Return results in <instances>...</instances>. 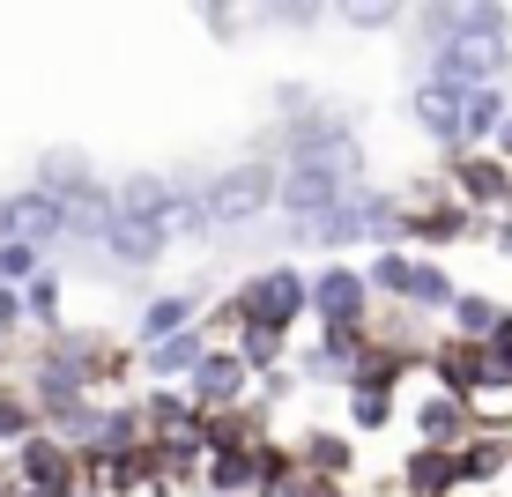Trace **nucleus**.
I'll return each instance as SVG.
<instances>
[{
    "mask_svg": "<svg viewBox=\"0 0 512 497\" xmlns=\"http://www.w3.org/2000/svg\"><path fill=\"white\" fill-rule=\"evenodd\" d=\"M245 327H275V334H297L312 319V268H297V260H268V268L238 275L231 282Z\"/></svg>",
    "mask_w": 512,
    "mask_h": 497,
    "instance_id": "nucleus-1",
    "label": "nucleus"
},
{
    "mask_svg": "<svg viewBox=\"0 0 512 497\" xmlns=\"http://www.w3.org/2000/svg\"><path fill=\"white\" fill-rule=\"evenodd\" d=\"M275 186H282V156H238L231 171L201 179V193H208V216H216L223 238H238L245 223L275 216Z\"/></svg>",
    "mask_w": 512,
    "mask_h": 497,
    "instance_id": "nucleus-2",
    "label": "nucleus"
},
{
    "mask_svg": "<svg viewBox=\"0 0 512 497\" xmlns=\"http://www.w3.org/2000/svg\"><path fill=\"white\" fill-rule=\"evenodd\" d=\"M312 319H320V327H372L379 297H372L364 260H320V268H312Z\"/></svg>",
    "mask_w": 512,
    "mask_h": 497,
    "instance_id": "nucleus-3",
    "label": "nucleus"
},
{
    "mask_svg": "<svg viewBox=\"0 0 512 497\" xmlns=\"http://www.w3.org/2000/svg\"><path fill=\"white\" fill-rule=\"evenodd\" d=\"M282 438H290L297 468H305L312 483H342V490H357V475H364V446L342 431V423H297V431H282Z\"/></svg>",
    "mask_w": 512,
    "mask_h": 497,
    "instance_id": "nucleus-4",
    "label": "nucleus"
},
{
    "mask_svg": "<svg viewBox=\"0 0 512 497\" xmlns=\"http://www.w3.org/2000/svg\"><path fill=\"white\" fill-rule=\"evenodd\" d=\"M208 297H216V282H179V290H149V297H141V312H134V334H127V342H134V349H156V342H171V334L201 327Z\"/></svg>",
    "mask_w": 512,
    "mask_h": 497,
    "instance_id": "nucleus-5",
    "label": "nucleus"
},
{
    "mask_svg": "<svg viewBox=\"0 0 512 497\" xmlns=\"http://www.w3.org/2000/svg\"><path fill=\"white\" fill-rule=\"evenodd\" d=\"M431 386L438 394H453V401H483L490 386H498V371H490V349L483 342H461V334H438V349H431Z\"/></svg>",
    "mask_w": 512,
    "mask_h": 497,
    "instance_id": "nucleus-6",
    "label": "nucleus"
},
{
    "mask_svg": "<svg viewBox=\"0 0 512 497\" xmlns=\"http://www.w3.org/2000/svg\"><path fill=\"white\" fill-rule=\"evenodd\" d=\"M401 416H409V446H438V453H453V446H468L475 438V416H468V401H453V394H416V401H401Z\"/></svg>",
    "mask_w": 512,
    "mask_h": 497,
    "instance_id": "nucleus-7",
    "label": "nucleus"
},
{
    "mask_svg": "<svg viewBox=\"0 0 512 497\" xmlns=\"http://www.w3.org/2000/svg\"><path fill=\"white\" fill-rule=\"evenodd\" d=\"M253 386H260V379L238 364V349H208L201 371L186 379V394H193L201 416H223V408H245V401H253Z\"/></svg>",
    "mask_w": 512,
    "mask_h": 497,
    "instance_id": "nucleus-8",
    "label": "nucleus"
},
{
    "mask_svg": "<svg viewBox=\"0 0 512 497\" xmlns=\"http://www.w3.org/2000/svg\"><path fill=\"white\" fill-rule=\"evenodd\" d=\"M394 490L401 497H461V460L438 446H409L394 460Z\"/></svg>",
    "mask_w": 512,
    "mask_h": 497,
    "instance_id": "nucleus-9",
    "label": "nucleus"
},
{
    "mask_svg": "<svg viewBox=\"0 0 512 497\" xmlns=\"http://www.w3.org/2000/svg\"><path fill=\"white\" fill-rule=\"evenodd\" d=\"M208 327H186V334H171V342H156V349H141V386H186L193 371H201L208 357Z\"/></svg>",
    "mask_w": 512,
    "mask_h": 497,
    "instance_id": "nucleus-10",
    "label": "nucleus"
},
{
    "mask_svg": "<svg viewBox=\"0 0 512 497\" xmlns=\"http://www.w3.org/2000/svg\"><path fill=\"white\" fill-rule=\"evenodd\" d=\"M394 423H401V394H386V386H349L342 394V431L357 438V446L364 438H386Z\"/></svg>",
    "mask_w": 512,
    "mask_h": 497,
    "instance_id": "nucleus-11",
    "label": "nucleus"
},
{
    "mask_svg": "<svg viewBox=\"0 0 512 497\" xmlns=\"http://www.w3.org/2000/svg\"><path fill=\"white\" fill-rule=\"evenodd\" d=\"M453 460H461V490H490L512 475V438L498 431H475L468 446H453Z\"/></svg>",
    "mask_w": 512,
    "mask_h": 497,
    "instance_id": "nucleus-12",
    "label": "nucleus"
},
{
    "mask_svg": "<svg viewBox=\"0 0 512 497\" xmlns=\"http://www.w3.org/2000/svg\"><path fill=\"white\" fill-rule=\"evenodd\" d=\"M23 312H30V334H60L67 327V282H60V260L23 290Z\"/></svg>",
    "mask_w": 512,
    "mask_h": 497,
    "instance_id": "nucleus-13",
    "label": "nucleus"
},
{
    "mask_svg": "<svg viewBox=\"0 0 512 497\" xmlns=\"http://www.w3.org/2000/svg\"><path fill=\"white\" fill-rule=\"evenodd\" d=\"M512 119V97L505 82H490V90H468V112H461V141L475 149V141H498V127Z\"/></svg>",
    "mask_w": 512,
    "mask_h": 497,
    "instance_id": "nucleus-14",
    "label": "nucleus"
},
{
    "mask_svg": "<svg viewBox=\"0 0 512 497\" xmlns=\"http://www.w3.org/2000/svg\"><path fill=\"white\" fill-rule=\"evenodd\" d=\"M446 319H453V334H461V342H490V334H498L512 312L498 305V297H483V290H461V297H453V312H446Z\"/></svg>",
    "mask_w": 512,
    "mask_h": 497,
    "instance_id": "nucleus-15",
    "label": "nucleus"
},
{
    "mask_svg": "<svg viewBox=\"0 0 512 497\" xmlns=\"http://www.w3.org/2000/svg\"><path fill=\"white\" fill-rule=\"evenodd\" d=\"M52 268V253H38L30 238H0V290H30Z\"/></svg>",
    "mask_w": 512,
    "mask_h": 497,
    "instance_id": "nucleus-16",
    "label": "nucleus"
},
{
    "mask_svg": "<svg viewBox=\"0 0 512 497\" xmlns=\"http://www.w3.org/2000/svg\"><path fill=\"white\" fill-rule=\"evenodd\" d=\"M260 30H320L327 8H312V0H290V8H253Z\"/></svg>",
    "mask_w": 512,
    "mask_h": 497,
    "instance_id": "nucleus-17",
    "label": "nucleus"
},
{
    "mask_svg": "<svg viewBox=\"0 0 512 497\" xmlns=\"http://www.w3.org/2000/svg\"><path fill=\"white\" fill-rule=\"evenodd\" d=\"M327 23H342V30H401L409 8H327Z\"/></svg>",
    "mask_w": 512,
    "mask_h": 497,
    "instance_id": "nucleus-18",
    "label": "nucleus"
},
{
    "mask_svg": "<svg viewBox=\"0 0 512 497\" xmlns=\"http://www.w3.org/2000/svg\"><path fill=\"white\" fill-rule=\"evenodd\" d=\"M30 342V312H23V290H0V349H23Z\"/></svg>",
    "mask_w": 512,
    "mask_h": 497,
    "instance_id": "nucleus-19",
    "label": "nucleus"
},
{
    "mask_svg": "<svg viewBox=\"0 0 512 497\" xmlns=\"http://www.w3.org/2000/svg\"><path fill=\"white\" fill-rule=\"evenodd\" d=\"M201 23L216 30L223 45H238V30H253V8H201Z\"/></svg>",
    "mask_w": 512,
    "mask_h": 497,
    "instance_id": "nucleus-20",
    "label": "nucleus"
}]
</instances>
